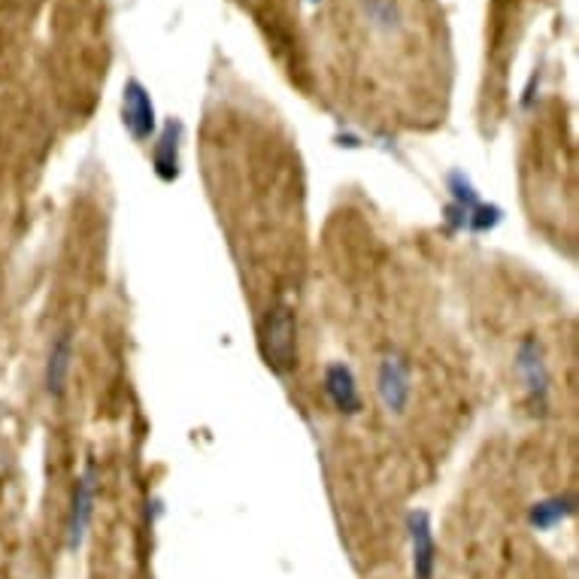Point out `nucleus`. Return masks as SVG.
Masks as SVG:
<instances>
[{
    "instance_id": "f257e3e1",
    "label": "nucleus",
    "mask_w": 579,
    "mask_h": 579,
    "mask_svg": "<svg viewBox=\"0 0 579 579\" xmlns=\"http://www.w3.org/2000/svg\"><path fill=\"white\" fill-rule=\"evenodd\" d=\"M261 349L276 373L292 368V361H295V309L288 304H276L267 309L264 325H261Z\"/></svg>"
},
{
    "instance_id": "6e6552de",
    "label": "nucleus",
    "mask_w": 579,
    "mask_h": 579,
    "mask_svg": "<svg viewBox=\"0 0 579 579\" xmlns=\"http://www.w3.org/2000/svg\"><path fill=\"white\" fill-rule=\"evenodd\" d=\"M124 122H128V131L136 136V140H146L152 134V107L149 100L143 98V91L136 86H131V95H128V107H124Z\"/></svg>"
},
{
    "instance_id": "423d86ee",
    "label": "nucleus",
    "mask_w": 579,
    "mask_h": 579,
    "mask_svg": "<svg viewBox=\"0 0 579 579\" xmlns=\"http://www.w3.org/2000/svg\"><path fill=\"white\" fill-rule=\"evenodd\" d=\"M518 361V373H522V380H525V389L531 392L534 401H546V392H549V373H546V364H543L540 349L534 340L528 343L518 346L516 352Z\"/></svg>"
},
{
    "instance_id": "39448f33",
    "label": "nucleus",
    "mask_w": 579,
    "mask_h": 579,
    "mask_svg": "<svg viewBox=\"0 0 579 579\" xmlns=\"http://www.w3.org/2000/svg\"><path fill=\"white\" fill-rule=\"evenodd\" d=\"M325 395L346 416H356L358 409H361V392H358L356 376L340 361L325 368Z\"/></svg>"
},
{
    "instance_id": "20e7f679",
    "label": "nucleus",
    "mask_w": 579,
    "mask_h": 579,
    "mask_svg": "<svg viewBox=\"0 0 579 579\" xmlns=\"http://www.w3.org/2000/svg\"><path fill=\"white\" fill-rule=\"evenodd\" d=\"M95 513V470L88 468L79 482H76L74 504H70V518H67V549H79L86 540V531L91 525Z\"/></svg>"
},
{
    "instance_id": "1a4fd4ad",
    "label": "nucleus",
    "mask_w": 579,
    "mask_h": 579,
    "mask_svg": "<svg viewBox=\"0 0 579 579\" xmlns=\"http://www.w3.org/2000/svg\"><path fill=\"white\" fill-rule=\"evenodd\" d=\"M570 513H573V498H553V501L534 504V510H531V525L537 531H553Z\"/></svg>"
},
{
    "instance_id": "0eeeda50",
    "label": "nucleus",
    "mask_w": 579,
    "mask_h": 579,
    "mask_svg": "<svg viewBox=\"0 0 579 579\" xmlns=\"http://www.w3.org/2000/svg\"><path fill=\"white\" fill-rule=\"evenodd\" d=\"M70 358H74V340H70V334H62V337L52 343L50 364H46V392H50L52 397L64 395L67 373H70Z\"/></svg>"
},
{
    "instance_id": "f03ea898",
    "label": "nucleus",
    "mask_w": 579,
    "mask_h": 579,
    "mask_svg": "<svg viewBox=\"0 0 579 579\" xmlns=\"http://www.w3.org/2000/svg\"><path fill=\"white\" fill-rule=\"evenodd\" d=\"M376 397L380 404L392 416H404L413 401V370H409L407 358L389 356L380 361V370H376Z\"/></svg>"
},
{
    "instance_id": "7ed1b4c3",
    "label": "nucleus",
    "mask_w": 579,
    "mask_h": 579,
    "mask_svg": "<svg viewBox=\"0 0 579 579\" xmlns=\"http://www.w3.org/2000/svg\"><path fill=\"white\" fill-rule=\"evenodd\" d=\"M409 546H413V579H434L437 570V543H434L431 516L416 510L407 516Z\"/></svg>"
}]
</instances>
